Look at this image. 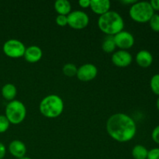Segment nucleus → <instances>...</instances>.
Segmentation results:
<instances>
[{
  "instance_id": "nucleus-1",
  "label": "nucleus",
  "mask_w": 159,
  "mask_h": 159,
  "mask_svg": "<svg viewBox=\"0 0 159 159\" xmlns=\"http://www.w3.org/2000/svg\"><path fill=\"white\" fill-rule=\"evenodd\" d=\"M107 130L115 141L127 142L134 138L137 126L130 116L124 113H116L110 116L107 122Z\"/></svg>"
},
{
  "instance_id": "nucleus-2",
  "label": "nucleus",
  "mask_w": 159,
  "mask_h": 159,
  "mask_svg": "<svg viewBox=\"0 0 159 159\" xmlns=\"http://www.w3.org/2000/svg\"><path fill=\"white\" fill-rule=\"evenodd\" d=\"M98 26L102 33L109 36H114L123 31L124 22L121 16L115 11H109L100 16Z\"/></svg>"
},
{
  "instance_id": "nucleus-3",
  "label": "nucleus",
  "mask_w": 159,
  "mask_h": 159,
  "mask_svg": "<svg viewBox=\"0 0 159 159\" xmlns=\"http://www.w3.org/2000/svg\"><path fill=\"white\" fill-rule=\"evenodd\" d=\"M39 110L45 117L56 118L63 112L64 102L57 95H49L42 99Z\"/></svg>"
},
{
  "instance_id": "nucleus-4",
  "label": "nucleus",
  "mask_w": 159,
  "mask_h": 159,
  "mask_svg": "<svg viewBox=\"0 0 159 159\" xmlns=\"http://www.w3.org/2000/svg\"><path fill=\"white\" fill-rule=\"evenodd\" d=\"M148 2H137L132 5L130 9V16L134 21L138 23H147L149 22L152 16L155 14Z\"/></svg>"
},
{
  "instance_id": "nucleus-5",
  "label": "nucleus",
  "mask_w": 159,
  "mask_h": 159,
  "mask_svg": "<svg viewBox=\"0 0 159 159\" xmlns=\"http://www.w3.org/2000/svg\"><path fill=\"white\" fill-rule=\"evenodd\" d=\"M26 115L25 105L19 100H12L6 107V118L10 124H19L24 120Z\"/></svg>"
},
{
  "instance_id": "nucleus-6",
  "label": "nucleus",
  "mask_w": 159,
  "mask_h": 159,
  "mask_svg": "<svg viewBox=\"0 0 159 159\" xmlns=\"http://www.w3.org/2000/svg\"><path fill=\"white\" fill-rule=\"evenodd\" d=\"M26 48L21 41L16 39H11L3 44V52L11 58H20L24 55Z\"/></svg>"
},
{
  "instance_id": "nucleus-7",
  "label": "nucleus",
  "mask_w": 159,
  "mask_h": 159,
  "mask_svg": "<svg viewBox=\"0 0 159 159\" xmlns=\"http://www.w3.org/2000/svg\"><path fill=\"white\" fill-rule=\"evenodd\" d=\"M67 17L68 26L75 30L84 29L88 26L89 22L88 15L83 11H73L70 12Z\"/></svg>"
},
{
  "instance_id": "nucleus-8",
  "label": "nucleus",
  "mask_w": 159,
  "mask_h": 159,
  "mask_svg": "<svg viewBox=\"0 0 159 159\" xmlns=\"http://www.w3.org/2000/svg\"><path fill=\"white\" fill-rule=\"evenodd\" d=\"M98 74V69L94 65L85 64L78 68L77 76L78 79L82 82H89L94 79Z\"/></svg>"
},
{
  "instance_id": "nucleus-9",
  "label": "nucleus",
  "mask_w": 159,
  "mask_h": 159,
  "mask_svg": "<svg viewBox=\"0 0 159 159\" xmlns=\"http://www.w3.org/2000/svg\"><path fill=\"white\" fill-rule=\"evenodd\" d=\"M116 46L122 50L129 49L134 44V37L130 33L127 31H121L113 36Z\"/></svg>"
},
{
  "instance_id": "nucleus-10",
  "label": "nucleus",
  "mask_w": 159,
  "mask_h": 159,
  "mask_svg": "<svg viewBox=\"0 0 159 159\" xmlns=\"http://www.w3.org/2000/svg\"><path fill=\"white\" fill-rule=\"evenodd\" d=\"M132 55L127 51L120 50L115 52L112 56V62L113 65L120 68H125L131 64Z\"/></svg>"
},
{
  "instance_id": "nucleus-11",
  "label": "nucleus",
  "mask_w": 159,
  "mask_h": 159,
  "mask_svg": "<svg viewBox=\"0 0 159 159\" xmlns=\"http://www.w3.org/2000/svg\"><path fill=\"white\" fill-rule=\"evenodd\" d=\"M9 152L13 157L20 159L25 157V155H26V145L23 141L15 140L9 144Z\"/></svg>"
},
{
  "instance_id": "nucleus-12",
  "label": "nucleus",
  "mask_w": 159,
  "mask_h": 159,
  "mask_svg": "<svg viewBox=\"0 0 159 159\" xmlns=\"http://www.w3.org/2000/svg\"><path fill=\"white\" fill-rule=\"evenodd\" d=\"M90 8L94 13L102 16L110 11V2L108 0H92Z\"/></svg>"
},
{
  "instance_id": "nucleus-13",
  "label": "nucleus",
  "mask_w": 159,
  "mask_h": 159,
  "mask_svg": "<svg viewBox=\"0 0 159 159\" xmlns=\"http://www.w3.org/2000/svg\"><path fill=\"white\" fill-rule=\"evenodd\" d=\"M25 60L29 63H36L42 58V50L37 46H30L26 48L24 53Z\"/></svg>"
},
{
  "instance_id": "nucleus-14",
  "label": "nucleus",
  "mask_w": 159,
  "mask_h": 159,
  "mask_svg": "<svg viewBox=\"0 0 159 159\" xmlns=\"http://www.w3.org/2000/svg\"><path fill=\"white\" fill-rule=\"evenodd\" d=\"M136 62L141 68H148L153 62V56L149 51L142 50L137 54Z\"/></svg>"
},
{
  "instance_id": "nucleus-15",
  "label": "nucleus",
  "mask_w": 159,
  "mask_h": 159,
  "mask_svg": "<svg viewBox=\"0 0 159 159\" xmlns=\"http://www.w3.org/2000/svg\"><path fill=\"white\" fill-rule=\"evenodd\" d=\"M54 9L58 15L68 16L71 12V4L67 0H57L54 3Z\"/></svg>"
},
{
  "instance_id": "nucleus-16",
  "label": "nucleus",
  "mask_w": 159,
  "mask_h": 159,
  "mask_svg": "<svg viewBox=\"0 0 159 159\" xmlns=\"http://www.w3.org/2000/svg\"><path fill=\"white\" fill-rule=\"evenodd\" d=\"M17 94V89L13 84L8 83L3 85L2 88V95L3 98L8 101H12L16 98Z\"/></svg>"
},
{
  "instance_id": "nucleus-17",
  "label": "nucleus",
  "mask_w": 159,
  "mask_h": 159,
  "mask_svg": "<svg viewBox=\"0 0 159 159\" xmlns=\"http://www.w3.org/2000/svg\"><path fill=\"white\" fill-rule=\"evenodd\" d=\"M116 46L115 43L113 36H109L104 38L102 43V49L106 53H112L115 51Z\"/></svg>"
},
{
  "instance_id": "nucleus-18",
  "label": "nucleus",
  "mask_w": 159,
  "mask_h": 159,
  "mask_svg": "<svg viewBox=\"0 0 159 159\" xmlns=\"http://www.w3.org/2000/svg\"><path fill=\"white\" fill-rule=\"evenodd\" d=\"M148 154V149L141 144L134 146L132 150V156L134 159H147Z\"/></svg>"
},
{
  "instance_id": "nucleus-19",
  "label": "nucleus",
  "mask_w": 159,
  "mask_h": 159,
  "mask_svg": "<svg viewBox=\"0 0 159 159\" xmlns=\"http://www.w3.org/2000/svg\"><path fill=\"white\" fill-rule=\"evenodd\" d=\"M62 70H63V73L66 76H68V77H74L77 75L78 68L73 64L68 63L65 65Z\"/></svg>"
},
{
  "instance_id": "nucleus-20",
  "label": "nucleus",
  "mask_w": 159,
  "mask_h": 159,
  "mask_svg": "<svg viewBox=\"0 0 159 159\" xmlns=\"http://www.w3.org/2000/svg\"><path fill=\"white\" fill-rule=\"evenodd\" d=\"M150 86L152 91L155 95L159 96V74H156L152 76L150 82Z\"/></svg>"
},
{
  "instance_id": "nucleus-21",
  "label": "nucleus",
  "mask_w": 159,
  "mask_h": 159,
  "mask_svg": "<svg viewBox=\"0 0 159 159\" xmlns=\"http://www.w3.org/2000/svg\"><path fill=\"white\" fill-rule=\"evenodd\" d=\"M149 24L152 30L155 32L159 33V15L154 14L151 20H149Z\"/></svg>"
},
{
  "instance_id": "nucleus-22",
  "label": "nucleus",
  "mask_w": 159,
  "mask_h": 159,
  "mask_svg": "<svg viewBox=\"0 0 159 159\" xmlns=\"http://www.w3.org/2000/svg\"><path fill=\"white\" fill-rule=\"evenodd\" d=\"M9 121L4 115H0V134L5 133L9 127Z\"/></svg>"
},
{
  "instance_id": "nucleus-23",
  "label": "nucleus",
  "mask_w": 159,
  "mask_h": 159,
  "mask_svg": "<svg viewBox=\"0 0 159 159\" xmlns=\"http://www.w3.org/2000/svg\"><path fill=\"white\" fill-rule=\"evenodd\" d=\"M56 23L59 26H61V27L65 26L68 25V17L67 16L58 15L56 18Z\"/></svg>"
},
{
  "instance_id": "nucleus-24",
  "label": "nucleus",
  "mask_w": 159,
  "mask_h": 159,
  "mask_svg": "<svg viewBox=\"0 0 159 159\" xmlns=\"http://www.w3.org/2000/svg\"><path fill=\"white\" fill-rule=\"evenodd\" d=\"M147 159H159V148H153L148 151Z\"/></svg>"
},
{
  "instance_id": "nucleus-25",
  "label": "nucleus",
  "mask_w": 159,
  "mask_h": 159,
  "mask_svg": "<svg viewBox=\"0 0 159 159\" xmlns=\"http://www.w3.org/2000/svg\"><path fill=\"white\" fill-rule=\"evenodd\" d=\"M152 138L155 143L159 144V125L153 130L152 133Z\"/></svg>"
},
{
  "instance_id": "nucleus-26",
  "label": "nucleus",
  "mask_w": 159,
  "mask_h": 159,
  "mask_svg": "<svg viewBox=\"0 0 159 159\" xmlns=\"http://www.w3.org/2000/svg\"><path fill=\"white\" fill-rule=\"evenodd\" d=\"M79 4L82 8L86 9V8L90 7V0H80L79 1Z\"/></svg>"
},
{
  "instance_id": "nucleus-27",
  "label": "nucleus",
  "mask_w": 159,
  "mask_h": 159,
  "mask_svg": "<svg viewBox=\"0 0 159 159\" xmlns=\"http://www.w3.org/2000/svg\"><path fill=\"white\" fill-rule=\"evenodd\" d=\"M150 4L154 11H159V0H152Z\"/></svg>"
},
{
  "instance_id": "nucleus-28",
  "label": "nucleus",
  "mask_w": 159,
  "mask_h": 159,
  "mask_svg": "<svg viewBox=\"0 0 159 159\" xmlns=\"http://www.w3.org/2000/svg\"><path fill=\"white\" fill-rule=\"evenodd\" d=\"M6 153V149L4 144L0 142V159H2Z\"/></svg>"
},
{
  "instance_id": "nucleus-29",
  "label": "nucleus",
  "mask_w": 159,
  "mask_h": 159,
  "mask_svg": "<svg viewBox=\"0 0 159 159\" xmlns=\"http://www.w3.org/2000/svg\"><path fill=\"white\" fill-rule=\"evenodd\" d=\"M136 2H137L136 0H130V1H128V0H125V1L121 2V3H123V4H127V5H134Z\"/></svg>"
},
{
  "instance_id": "nucleus-30",
  "label": "nucleus",
  "mask_w": 159,
  "mask_h": 159,
  "mask_svg": "<svg viewBox=\"0 0 159 159\" xmlns=\"http://www.w3.org/2000/svg\"><path fill=\"white\" fill-rule=\"evenodd\" d=\"M156 107H157V109L159 110V97L158 98V99H157V102H156Z\"/></svg>"
},
{
  "instance_id": "nucleus-31",
  "label": "nucleus",
  "mask_w": 159,
  "mask_h": 159,
  "mask_svg": "<svg viewBox=\"0 0 159 159\" xmlns=\"http://www.w3.org/2000/svg\"><path fill=\"white\" fill-rule=\"evenodd\" d=\"M20 159H32V158H29V157H23V158H20Z\"/></svg>"
}]
</instances>
